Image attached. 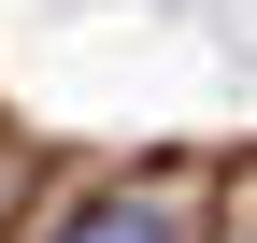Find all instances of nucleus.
Returning a JSON list of instances; mask_svg holds the SVG:
<instances>
[{
	"label": "nucleus",
	"instance_id": "obj_1",
	"mask_svg": "<svg viewBox=\"0 0 257 243\" xmlns=\"http://www.w3.org/2000/svg\"><path fill=\"white\" fill-rule=\"evenodd\" d=\"M57 243H186V229H172V200L100 186V200H72V215H57Z\"/></svg>",
	"mask_w": 257,
	"mask_h": 243
}]
</instances>
